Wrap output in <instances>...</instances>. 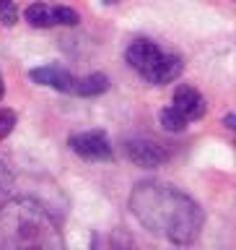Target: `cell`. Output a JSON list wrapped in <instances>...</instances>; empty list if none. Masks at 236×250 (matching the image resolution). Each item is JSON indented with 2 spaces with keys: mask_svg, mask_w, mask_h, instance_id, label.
Here are the masks:
<instances>
[{
  "mask_svg": "<svg viewBox=\"0 0 236 250\" xmlns=\"http://www.w3.org/2000/svg\"><path fill=\"white\" fill-rule=\"evenodd\" d=\"M0 245L5 248H62L60 224L34 198H13L0 206Z\"/></svg>",
  "mask_w": 236,
  "mask_h": 250,
  "instance_id": "7a4b0ae2",
  "label": "cell"
},
{
  "mask_svg": "<svg viewBox=\"0 0 236 250\" xmlns=\"http://www.w3.org/2000/svg\"><path fill=\"white\" fill-rule=\"evenodd\" d=\"M130 211L148 232L177 245L195 242L205 224V214L192 195L159 180H145L132 188Z\"/></svg>",
  "mask_w": 236,
  "mask_h": 250,
  "instance_id": "6da1fadb",
  "label": "cell"
},
{
  "mask_svg": "<svg viewBox=\"0 0 236 250\" xmlns=\"http://www.w3.org/2000/svg\"><path fill=\"white\" fill-rule=\"evenodd\" d=\"M16 112L13 109H0V138H5V136H11L13 128H16Z\"/></svg>",
  "mask_w": 236,
  "mask_h": 250,
  "instance_id": "4fadbf2b",
  "label": "cell"
},
{
  "mask_svg": "<svg viewBox=\"0 0 236 250\" xmlns=\"http://www.w3.org/2000/svg\"><path fill=\"white\" fill-rule=\"evenodd\" d=\"M52 21H54V23H62V26H78L81 16H78L75 8H68V5H54V8H52Z\"/></svg>",
  "mask_w": 236,
  "mask_h": 250,
  "instance_id": "7c38bea8",
  "label": "cell"
},
{
  "mask_svg": "<svg viewBox=\"0 0 236 250\" xmlns=\"http://www.w3.org/2000/svg\"><path fill=\"white\" fill-rule=\"evenodd\" d=\"M29 78L39 86H50V89H57L62 94H75V81L78 78L70 73L68 68L62 65H42L29 70Z\"/></svg>",
  "mask_w": 236,
  "mask_h": 250,
  "instance_id": "8992f818",
  "label": "cell"
},
{
  "mask_svg": "<svg viewBox=\"0 0 236 250\" xmlns=\"http://www.w3.org/2000/svg\"><path fill=\"white\" fill-rule=\"evenodd\" d=\"M23 16H26V21L31 23V26H36V29L54 26V21H52V8L47 5V3H31L26 11H23Z\"/></svg>",
  "mask_w": 236,
  "mask_h": 250,
  "instance_id": "30bf717a",
  "label": "cell"
},
{
  "mask_svg": "<svg viewBox=\"0 0 236 250\" xmlns=\"http://www.w3.org/2000/svg\"><path fill=\"white\" fill-rule=\"evenodd\" d=\"M104 5H114V3H120V0H101Z\"/></svg>",
  "mask_w": 236,
  "mask_h": 250,
  "instance_id": "ac0fdd59",
  "label": "cell"
},
{
  "mask_svg": "<svg viewBox=\"0 0 236 250\" xmlns=\"http://www.w3.org/2000/svg\"><path fill=\"white\" fill-rule=\"evenodd\" d=\"M68 146L70 151L86 162H109L114 156L112 144L107 141V136L101 130H86V133H78V136H70Z\"/></svg>",
  "mask_w": 236,
  "mask_h": 250,
  "instance_id": "3957f363",
  "label": "cell"
},
{
  "mask_svg": "<svg viewBox=\"0 0 236 250\" xmlns=\"http://www.w3.org/2000/svg\"><path fill=\"white\" fill-rule=\"evenodd\" d=\"M11 183H13V175H11V169H8L5 164L0 162V193H5L8 188H11Z\"/></svg>",
  "mask_w": 236,
  "mask_h": 250,
  "instance_id": "5bb4252c",
  "label": "cell"
},
{
  "mask_svg": "<svg viewBox=\"0 0 236 250\" xmlns=\"http://www.w3.org/2000/svg\"><path fill=\"white\" fill-rule=\"evenodd\" d=\"M163 50L159 44H153L151 39H132L125 50V60H127L130 68H135L140 76L151 73V68L161 60Z\"/></svg>",
  "mask_w": 236,
  "mask_h": 250,
  "instance_id": "5b68a950",
  "label": "cell"
},
{
  "mask_svg": "<svg viewBox=\"0 0 236 250\" xmlns=\"http://www.w3.org/2000/svg\"><path fill=\"white\" fill-rule=\"evenodd\" d=\"M182 68H184V65H182V58H179V55L163 52L161 60L151 68V73H145L143 78H145L148 83H153V86H163V83L177 81V78L182 76Z\"/></svg>",
  "mask_w": 236,
  "mask_h": 250,
  "instance_id": "ba28073f",
  "label": "cell"
},
{
  "mask_svg": "<svg viewBox=\"0 0 236 250\" xmlns=\"http://www.w3.org/2000/svg\"><path fill=\"white\" fill-rule=\"evenodd\" d=\"M223 125H226L229 130H234V128H236V115H234V112H229V115L223 117Z\"/></svg>",
  "mask_w": 236,
  "mask_h": 250,
  "instance_id": "2e32d148",
  "label": "cell"
},
{
  "mask_svg": "<svg viewBox=\"0 0 236 250\" xmlns=\"http://www.w3.org/2000/svg\"><path fill=\"white\" fill-rule=\"evenodd\" d=\"M125 156L138 164V167H161V164L169 162V151L163 148L161 144H156V141H127L125 144Z\"/></svg>",
  "mask_w": 236,
  "mask_h": 250,
  "instance_id": "277c9868",
  "label": "cell"
},
{
  "mask_svg": "<svg viewBox=\"0 0 236 250\" xmlns=\"http://www.w3.org/2000/svg\"><path fill=\"white\" fill-rule=\"evenodd\" d=\"M13 0H0V8H5V5H11Z\"/></svg>",
  "mask_w": 236,
  "mask_h": 250,
  "instance_id": "d6986e66",
  "label": "cell"
},
{
  "mask_svg": "<svg viewBox=\"0 0 236 250\" xmlns=\"http://www.w3.org/2000/svg\"><path fill=\"white\" fill-rule=\"evenodd\" d=\"M187 117L179 112V109L171 104V107H166V109H161V125H163V130H169V133H182L184 128H187Z\"/></svg>",
  "mask_w": 236,
  "mask_h": 250,
  "instance_id": "8fae6325",
  "label": "cell"
},
{
  "mask_svg": "<svg viewBox=\"0 0 236 250\" xmlns=\"http://www.w3.org/2000/svg\"><path fill=\"white\" fill-rule=\"evenodd\" d=\"M0 11H3V16H0V21H3L5 26H13V23H16V5L11 3V5L0 8Z\"/></svg>",
  "mask_w": 236,
  "mask_h": 250,
  "instance_id": "9a60e30c",
  "label": "cell"
},
{
  "mask_svg": "<svg viewBox=\"0 0 236 250\" xmlns=\"http://www.w3.org/2000/svg\"><path fill=\"white\" fill-rule=\"evenodd\" d=\"M109 89V78L104 73H91V76H83L75 81V94L78 97H99Z\"/></svg>",
  "mask_w": 236,
  "mask_h": 250,
  "instance_id": "9c48e42d",
  "label": "cell"
},
{
  "mask_svg": "<svg viewBox=\"0 0 236 250\" xmlns=\"http://www.w3.org/2000/svg\"><path fill=\"white\" fill-rule=\"evenodd\" d=\"M3 94H5V83H3V76H0V99H3Z\"/></svg>",
  "mask_w": 236,
  "mask_h": 250,
  "instance_id": "e0dca14e",
  "label": "cell"
},
{
  "mask_svg": "<svg viewBox=\"0 0 236 250\" xmlns=\"http://www.w3.org/2000/svg\"><path fill=\"white\" fill-rule=\"evenodd\" d=\"M171 104H174L187 120H200L208 109L205 97H202L198 89H192V86H179L174 91V102H171Z\"/></svg>",
  "mask_w": 236,
  "mask_h": 250,
  "instance_id": "52a82bcc",
  "label": "cell"
}]
</instances>
